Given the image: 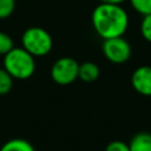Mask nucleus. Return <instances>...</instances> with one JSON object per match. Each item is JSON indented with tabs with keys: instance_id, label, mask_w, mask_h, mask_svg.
<instances>
[{
	"instance_id": "nucleus-8",
	"label": "nucleus",
	"mask_w": 151,
	"mask_h": 151,
	"mask_svg": "<svg viewBox=\"0 0 151 151\" xmlns=\"http://www.w3.org/2000/svg\"><path fill=\"white\" fill-rule=\"evenodd\" d=\"M130 151H151V133L139 132L129 143Z\"/></svg>"
},
{
	"instance_id": "nucleus-3",
	"label": "nucleus",
	"mask_w": 151,
	"mask_h": 151,
	"mask_svg": "<svg viewBox=\"0 0 151 151\" xmlns=\"http://www.w3.org/2000/svg\"><path fill=\"white\" fill-rule=\"evenodd\" d=\"M22 48H25L33 57H44L48 54L53 47L51 34L41 27H29L21 37Z\"/></svg>"
},
{
	"instance_id": "nucleus-13",
	"label": "nucleus",
	"mask_w": 151,
	"mask_h": 151,
	"mask_svg": "<svg viewBox=\"0 0 151 151\" xmlns=\"http://www.w3.org/2000/svg\"><path fill=\"white\" fill-rule=\"evenodd\" d=\"M140 33L146 41L151 42V14L143 15L140 22Z\"/></svg>"
},
{
	"instance_id": "nucleus-1",
	"label": "nucleus",
	"mask_w": 151,
	"mask_h": 151,
	"mask_svg": "<svg viewBox=\"0 0 151 151\" xmlns=\"http://www.w3.org/2000/svg\"><path fill=\"white\" fill-rule=\"evenodd\" d=\"M92 25L103 39L123 37L129 27V15L120 5L100 2L92 12Z\"/></svg>"
},
{
	"instance_id": "nucleus-5",
	"label": "nucleus",
	"mask_w": 151,
	"mask_h": 151,
	"mask_svg": "<svg viewBox=\"0 0 151 151\" xmlns=\"http://www.w3.org/2000/svg\"><path fill=\"white\" fill-rule=\"evenodd\" d=\"M101 48L105 58L113 64L126 63L132 53L130 42L123 37L104 39Z\"/></svg>"
},
{
	"instance_id": "nucleus-15",
	"label": "nucleus",
	"mask_w": 151,
	"mask_h": 151,
	"mask_svg": "<svg viewBox=\"0 0 151 151\" xmlns=\"http://www.w3.org/2000/svg\"><path fill=\"white\" fill-rule=\"evenodd\" d=\"M105 151H130V147H129V144L122 140H113L107 144Z\"/></svg>"
},
{
	"instance_id": "nucleus-11",
	"label": "nucleus",
	"mask_w": 151,
	"mask_h": 151,
	"mask_svg": "<svg viewBox=\"0 0 151 151\" xmlns=\"http://www.w3.org/2000/svg\"><path fill=\"white\" fill-rule=\"evenodd\" d=\"M130 4L139 14H151V0H130Z\"/></svg>"
},
{
	"instance_id": "nucleus-4",
	"label": "nucleus",
	"mask_w": 151,
	"mask_h": 151,
	"mask_svg": "<svg viewBox=\"0 0 151 151\" xmlns=\"http://www.w3.org/2000/svg\"><path fill=\"white\" fill-rule=\"evenodd\" d=\"M79 63L71 57H63L54 61L51 67L52 80L59 85L72 84L78 78Z\"/></svg>"
},
{
	"instance_id": "nucleus-2",
	"label": "nucleus",
	"mask_w": 151,
	"mask_h": 151,
	"mask_svg": "<svg viewBox=\"0 0 151 151\" xmlns=\"http://www.w3.org/2000/svg\"><path fill=\"white\" fill-rule=\"evenodd\" d=\"M4 68L13 79H28L35 71L34 57L22 47H13L4 55Z\"/></svg>"
},
{
	"instance_id": "nucleus-9",
	"label": "nucleus",
	"mask_w": 151,
	"mask_h": 151,
	"mask_svg": "<svg viewBox=\"0 0 151 151\" xmlns=\"http://www.w3.org/2000/svg\"><path fill=\"white\" fill-rule=\"evenodd\" d=\"M0 151H35L32 144L21 138H14L6 142L1 147Z\"/></svg>"
},
{
	"instance_id": "nucleus-7",
	"label": "nucleus",
	"mask_w": 151,
	"mask_h": 151,
	"mask_svg": "<svg viewBox=\"0 0 151 151\" xmlns=\"http://www.w3.org/2000/svg\"><path fill=\"white\" fill-rule=\"evenodd\" d=\"M100 74V70L97 64L92 61H85L83 64H79V71H78V78L81 79L85 83H93L98 79Z\"/></svg>"
},
{
	"instance_id": "nucleus-14",
	"label": "nucleus",
	"mask_w": 151,
	"mask_h": 151,
	"mask_svg": "<svg viewBox=\"0 0 151 151\" xmlns=\"http://www.w3.org/2000/svg\"><path fill=\"white\" fill-rule=\"evenodd\" d=\"M15 0H0V19H6L14 12Z\"/></svg>"
},
{
	"instance_id": "nucleus-6",
	"label": "nucleus",
	"mask_w": 151,
	"mask_h": 151,
	"mask_svg": "<svg viewBox=\"0 0 151 151\" xmlns=\"http://www.w3.org/2000/svg\"><path fill=\"white\" fill-rule=\"evenodd\" d=\"M131 84L136 92L151 97V66H139L131 76Z\"/></svg>"
},
{
	"instance_id": "nucleus-16",
	"label": "nucleus",
	"mask_w": 151,
	"mask_h": 151,
	"mask_svg": "<svg viewBox=\"0 0 151 151\" xmlns=\"http://www.w3.org/2000/svg\"><path fill=\"white\" fill-rule=\"evenodd\" d=\"M101 4H111V5H120L125 0H99Z\"/></svg>"
},
{
	"instance_id": "nucleus-12",
	"label": "nucleus",
	"mask_w": 151,
	"mask_h": 151,
	"mask_svg": "<svg viewBox=\"0 0 151 151\" xmlns=\"http://www.w3.org/2000/svg\"><path fill=\"white\" fill-rule=\"evenodd\" d=\"M14 47L13 39L5 32L0 31V55H5Z\"/></svg>"
},
{
	"instance_id": "nucleus-10",
	"label": "nucleus",
	"mask_w": 151,
	"mask_h": 151,
	"mask_svg": "<svg viewBox=\"0 0 151 151\" xmlns=\"http://www.w3.org/2000/svg\"><path fill=\"white\" fill-rule=\"evenodd\" d=\"M13 77L2 67L0 68V94H6L12 90Z\"/></svg>"
}]
</instances>
